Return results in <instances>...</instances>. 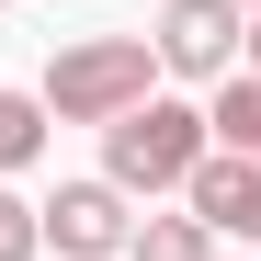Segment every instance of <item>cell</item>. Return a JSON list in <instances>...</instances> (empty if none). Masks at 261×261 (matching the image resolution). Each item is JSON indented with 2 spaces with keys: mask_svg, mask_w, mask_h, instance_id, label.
<instances>
[{
  "mask_svg": "<svg viewBox=\"0 0 261 261\" xmlns=\"http://www.w3.org/2000/svg\"><path fill=\"white\" fill-rule=\"evenodd\" d=\"M0 12H12V0H0Z\"/></svg>",
  "mask_w": 261,
  "mask_h": 261,
  "instance_id": "7c38bea8",
  "label": "cell"
},
{
  "mask_svg": "<svg viewBox=\"0 0 261 261\" xmlns=\"http://www.w3.org/2000/svg\"><path fill=\"white\" fill-rule=\"evenodd\" d=\"M34 159H46V102L0 80V170H34Z\"/></svg>",
  "mask_w": 261,
  "mask_h": 261,
  "instance_id": "ba28073f",
  "label": "cell"
},
{
  "mask_svg": "<svg viewBox=\"0 0 261 261\" xmlns=\"http://www.w3.org/2000/svg\"><path fill=\"white\" fill-rule=\"evenodd\" d=\"M182 216H204L216 239H250V250H261V159L204 148V159H193V182H182Z\"/></svg>",
  "mask_w": 261,
  "mask_h": 261,
  "instance_id": "5b68a950",
  "label": "cell"
},
{
  "mask_svg": "<svg viewBox=\"0 0 261 261\" xmlns=\"http://www.w3.org/2000/svg\"><path fill=\"white\" fill-rule=\"evenodd\" d=\"M239 0H170V12H159V34H148V57L170 68V80H204V91H216V80H227L239 68Z\"/></svg>",
  "mask_w": 261,
  "mask_h": 261,
  "instance_id": "3957f363",
  "label": "cell"
},
{
  "mask_svg": "<svg viewBox=\"0 0 261 261\" xmlns=\"http://www.w3.org/2000/svg\"><path fill=\"white\" fill-rule=\"evenodd\" d=\"M125 261H216V227H204V216H137Z\"/></svg>",
  "mask_w": 261,
  "mask_h": 261,
  "instance_id": "52a82bcc",
  "label": "cell"
},
{
  "mask_svg": "<svg viewBox=\"0 0 261 261\" xmlns=\"http://www.w3.org/2000/svg\"><path fill=\"white\" fill-rule=\"evenodd\" d=\"M204 137L227 148V159H261V80H250V68H227V80H216V102H204Z\"/></svg>",
  "mask_w": 261,
  "mask_h": 261,
  "instance_id": "8992f818",
  "label": "cell"
},
{
  "mask_svg": "<svg viewBox=\"0 0 261 261\" xmlns=\"http://www.w3.org/2000/svg\"><path fill=\"white\" fill-rule=\"evenodd\" d=\"M204 148H216V137H204V102L148 91L137 114H114V125H102V182H114L125 204H137V193H182Z\"/></svg>",
  "mask_w": 261,
  "mask_h": 261,
  "instance_id": "7a4b0ae2",
  "label": "cell"
},
{
  "mask_svg": "<svg viewBox=\"0 0 261 261\" xmlns=\"http://www.w3.org/2000/svg\"><path fill=\"white\" fill-rule=\"evenodd\" d=\"M159 91V57H148V34H68V46L46 57V125H114V114H137Z\"/></svg>",
  "mask_w": 261,
  "mask_h": 261,
  "instance_id": "6da1fadb",
  "label": "cell"
},
{
  "mask_svg": "<svg viewBox=\"0 0 261 261\" xmlns=\"http://www.w3.org/2000/svg\"><path fill=\"white\" fill-rule=\"evenodd\" d=\"M239 12H261V0H239Z\"/></svg>",
  "mask_w": 261,
  "mask_h": 261,
  "instance_id": "8fae6325",
  "label": "cell"
},
{
  "mask_svg": "<svg viewBox=\"0 0 261 261\" xmlns=\"http://www.w3.org/2000/svg\"><path fill=\"white\" fill-rule=\"evenodd\" d=\"M46 250V227H34V204L23 193H0V261H34Z\"/></svg>",
  "mask_w": 261,
  "mask_h": 261,
  "instance_id": "9c48e42d",
  "label": "cell"
},
{
  "mask_svg": "<svg viewBox=\"0 0 261 261\" xmlns=\"http://www.w3.org/2000/svg\"><path fill=\"white\" fill-rule=\"evenodd\" d=\"M34 227H46V250H57V261H125L137 204H125L114 182H57V204H34Z\"/></svg>",
  "mask_w": 261,
  "mask_h": 261,
  "instance_id": "277c9868",
  "label": "cell"
},
{
  "mask_svg": "<svg viewBox=\"0 0 261 261\" xmlns=\"http://www.w3.org/2000/svg\"><path fill=\"white\" fill-rule=\"evenodd\" d=\"M239 57H250V80H261V12H250V23H239Z\"/></svg>",
  "mask_w": 261,
  "mask_h": 261,
  "instance_id": "30bf717a",
  "label": "cell"
}]
</instances>
